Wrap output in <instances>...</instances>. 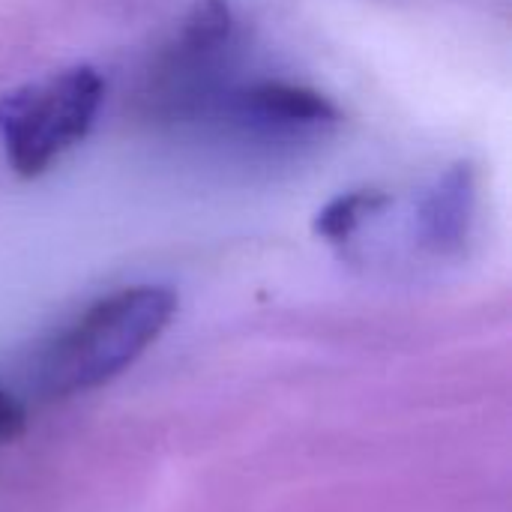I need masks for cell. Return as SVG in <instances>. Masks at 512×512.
<instances>
[{"mask_svg": "<svg viewBox=\"0 0 512 512\" xmlns=\"http://www.w3.org/2000/svg\"><path fill=\"white\" fill-rule=\"evenodd\" d=\"M174 312L177 297L165 285H132L96 300L39 354V390L66 399L114 381L168 330Z\"/></svg>", "mask_w": 512, "mask_h": 512, "instance_id": "6da1fadb", "label": "cell"}, {"mask_svg": "<svg viewBox=\"0 0 512 512\" xmlns=\"http://www.w3.org/2000/svg\"><path fill=\"white\" fill-rule=\"evenodd\" d=\"M234 15L225 0H198L177 36L153 57L138 108L156 123L210 117L228 84Z\"/></svg>", "mask_w": 512, "mask_h": 512, "instance_id": "7a4b0ae2", "label": "cell"}, {"mask_svg": "<svg viewBox=\"0 0 512 512\" xmlns=\"http://www.w3.org/2000/svg\"><path fill=\"white\" fill-rule=\"evenodd\" d=\"M105 84L96 69L72 66L0 96V141L15 174L36 177L93 126Z\"/></svg>", "mask_w": 512, "mask_h": 512, "instance_id": "3957f363", "label": "cell"}, {"mask_svg": "<svg viewBox=\"0 0 512 512\" xmlns=\"http://www.w3.org/2000/svg\"><path fill=\"white\" fill-rule=\"evenodd\" d=\"M210 117L228 123L240 135L279 141L318 135L339 120V111L327 96L309 87L258 81L249 87H228Z\"/></svg>", "mask_w": 512, "mask_h": 512, "instance_id": "277c9868", "label": "cell"}, {"mask_svg": "<svg viewBox=\"0 0 512 512\" xmlns=\"http://www.w3.org/2000/svg\"><path fill=\"white\" fill-rule=\"evenodd\" d=\"M474 216V174L468 165L447 171L426 195L420 210L423 243L435 252H453L465 243Z\"/></svg>", "mask_w": 512, "mask_h": 512, "instance_id": "5b68a950", "label": "cell"}, {"mask_svg": "<svg viewBox=\"0 0 512 512\" xmlns=\"http://www.w3.org/2000/svg\"><path fill=\"white\" fill-rule=\"evenodd\" d=\"M390 204V198L384 192L375 189H360V192H348L333 198L315 219V231L330 240V243H345L369 216L381 213Z\"/></svg>", "mask_w": 512, "mask_h": 512, "instance_id": "8992f818", "label": "cell"}, {"mask_svg": "<svg viewBox=\"0 0 512 512\" xmlns=\"http://www.w3.org/2000/svg\"><path fill=\"white\" fill-rule=\"evenodd\" d=\"M27 429V411L24 405L0 387V447L15 444Z\"/></svg>", "mask_w": 512, "mask_h": 512, "instance_id": "52a82bcc", "label": "cell"}]
</instances>
